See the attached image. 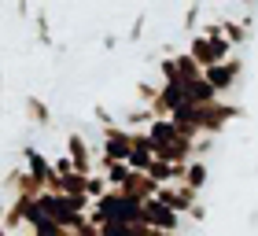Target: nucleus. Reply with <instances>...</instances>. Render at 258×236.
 <instances>
[{
  "instance_id": "a211bd4d",
  "label": "nucleus",
  "mask_w": 258,
  "mask_h": 236,
  "mask_svg": "<svg viewBox=\"0 0 258 236\" xmlns=\"http://www.w3.org/2000/svg\"><path fill=\"white\" fill-rule=\"evenodd\" d=\"M37 37H41L44 44H52V30H48V11H44V8H37Z\"/></svg>"
},
{
  "instance_id": "0eeeda50",
  "label": "nucleus",
  "mask_w": 258,
  "mask_h": 236,
  "mask_svg": "<svg viewBox=\"0 0 258 236\" xmlns=\"http://www.w3.org/2000/svg\"><path fill=\"white\" fill-rule=\"evenodd\" d=\"M22 166H26L37 181H48V177H55V166H52V159L44 155V151H37L33 144L22 148Z\"/></svg>"
},
{
  "instance_id": "f257e3e1",
  "label": "nucleus",
  "mask_w": 258,
  "mask_h": 236,
  "mask_svg": "<svg viewBox=\"0 0 258 236\" xmlns=\"http://www.w3.org/2000/svg\"><path fill=\"white\" fill-rule=\"evenodd\" d=\"M240 114V107L236 103H225V100H218V103H210V107H196V122H199V129H203V137H210L214 140L221 129H225L232 118Z\"/></svg>"
},
{
  "instance_id": "5701e85b",
  "label": "nucleus",
  "mask_w": 258,
  "mask_h": 236,
  "mask_svg": "<svg viewBox=\"0 0 258 236\" xmlns=\"http://www.w3.org/2000/svg\"><path fill=\"white\" fill-rule=\"evenodd\" d=\"M0 85H4V70H0Z\"/></svg>"
},
{
  "instance_id": "4468645a",
  "label": "nucleus",
  "mask_w": 258,
  "mask_h": 236,
  "mask_svg": "<svg viewBox=\"0 0 258 236\" xmlns=\"http://www.w3.org/2000/svg\"><path fill=\"white\" fill-rule=\"evenodd\" d=\"M111 192V185H107V177H103V173H92L89 177V188H85V196L92 199V203H96V199H103V196H107Z\"/></svg>"
},
{
  "instance_id": "9b49d317",
  "label": "nucleus",
  "mask_w": 258,
  "mask_h": 236,
  "mask_svg": "<svg viewBox=\"0 0 258 236\" xmlns=\"http://www.w3.org/2000/svg\"><path fill=\"white\" fill-rule=\"evenodd\" d=\"M173 59H177V70H181V81H184V85H192V81H203V74H207V70L199 67L188 52H177Z\"/></svg>"
},
{
  "instance_id": "423d86ee",
  "label": "nucleus",
  "mask_w": 258,
  "mask_h": 236,
  "mask_svg": "<svg viewBox=\"0 0 258 236\" xmlns=\"http://www.w3.org/2000/svg\"><path fill=\"white\" fill-rule=\"evenodd\" d=\"M67 155L74 159L78 173H85V177L96 173V170H92V144H89L81 133H67Z\"/></svg>"
},
{
  "instance_id": "ddd939ff",
  "label": "nucleus",
  "mask_w": 258,
  "mask_h": 236,
  "mask_svg": "<svg viewBox=\"0 0 258 236\" xmlns=\"http://www.w3.org/2000/svg\"><path fill=\"white\" fill-rule=\"evenodd\" d=\"M159 74H162V85H184L181 81V70H177V59H159Z\"/></svg>"
},
{
  "instance_id": "4be33fe9",
  "label": "nucleus",
  "mask_w": 258,
  "mask_h": 236,
  "mask_svg": "<svg viewBox=\"0 0 258 236\" xmlns=\"http://www.w3.org/2000/svg\"><path fill=\"white\" fill-rule=\"evenodd\" d=\"M188 218H192V221H207V207H203V203H196V207L188 210Z\"/></svg>"
},
{
  "instance_id": "f03ea898",
  "label": "nucleus",
  "mask_w": 258,
  "mask_h": 236,
  "mask_svg": "<svg viewBox=\"0 0 258 236\" xmlns=\"http://www.w3.org/2000/svg\"><path fill=\"white\" fill-rule=\"evenodd\" d=\"M133 155V133L125 126H114V129H103V140H100V162H129Z\"/></svg>"
},
{
  "instance_id": "1a4fd4ad",
  "label": "nucleus",
  "mask_w": 258,
  "mask_h": 236,
  "mask_svg": "<svg viewBox=\"0 0 258 236\" xmlns=\"http://www.w3.org/2000/svg\"><path fill=\"white\" fill-rule=\"evenodd\" d=\"M22 111H26V122H33V126H52V107L41 96H26Z\"/></svg>"
},
{
  "instance_id": "aec40b11",
  "label": "nucleus",
  "mask_w": 258,
  "mask_h": 236,
  "mask_svg": "<svg viewBox=\"0 0 258 236\" xmlns=\"http://www.w3.org/2000/svg\"><path fill=\"white\" fill-rule=\"evenodd\" d=\"M92 114H96V122H100L103 129H114V114H111L107 107H96V111H92Z\"/></svg>"
},
{
  "instance_id": "f3484780",
  "label": "nucleus",
  "mask_w": 258,
  "mask_h": 236,
  "mask_svg": "<svg viewBox=\"0 0 258 236\" xmlns=\"http://www.w3.org/2000/svg\"><path fill=\"white\" fill-rule=\"evenodd\" d=\"M52 166H55V173H59V177H70V173H78V166H74V159H70L67 151H63L59 159H52Z\"/></svg>"
},
{
  "instance_id": "39448f33",
  "label": "nucleus",
  "mask_w": 258,
  "mask_h": 236,
  "mask_svg": "<svg viewBox=\"0 0 258 236\" xmlns=\"http://www.w3.org/2000/svg\"><path fill=\"white\" fill-rule=\"evenodd\" d=\"M240 74H243V63H240V59H229V63H218V67H210L203 78H207L210 85L218 89V96H221V92H229V89L240 81Z\"/></svg>"
},
{
  "instance_id": "dca6fc26",
  "label": "nucleus",
  "mask_w": 258,
  "mask_h": 236,
  "mask_svg": "<svg viewBox=\"0 0 258 236\" xmlns=\"http://www.w3.org/2000/svg\"><path fill=\"white\" fill-rule=\"evenodd\" d=\"M221 30H225V41H229V44H243V41L251 37L243 22H221Z\"/></svg>"
},
{
  "instance_id": "9d476101",
  "label": "nucleus",
  "mask_w": 258,
  "mask_h": 236,
  "mask_svg": "<svg viewBox=\"0 0 258 236\" xmlns=\"http://www.w3.org/2000/svg\"><path fill=\"white\" fill-rule=\"evenodd\" d=\"M103 166V177H107V185H111V192H122L125 181H129V162H100Z\"/></svg>"
},
{
  "instance_id": "2eb2a0df",
  "label": "nucleus",
  "mask_w": 258,
  "mask_h": 236,
  "mask_svg": "<svg viewBox=\"0 0 258 236\" xmlns=\"http://www.w3.org/2000/svg\"><path fill=\"white\" fill-rule=\"evenodd\" d=\"M85 188H89V177H85V173L63 177V196H85Z\"/></svg>"
},
{
  "instance_id": "f8f14e48",
  "label": "nucleus",
  "mask_w": 258,
  "mask_h": 236,
  "mask_svg": "<svg viewBox=\"0 0 258 236\" xmlns=\"http://www.w3.org/2000/svg\"><path fill=\"white\" fill-rule=\"evenodd\" d=\"M207 177H210L207 162H203V159H196V162H188V170H184V185H188V188H196V192H199V188L207 185Z\"/></svg>"
},
{
  "instance_id": "7ed1b4c3",
  "label": "nucleus",
  "mask_w": 258,
  "mask_h": 236,
  "mask_svg": "<svg viewBox=\"0 0 258 236\" xmlns=\"http://www.w3.org/2000/svg\"><path fill=\"white\" fill-rule=\"evenodd\" d=\"M181 214L173 207H166L162 199H151V203H144V225L148 229H159V232H181Z\"/></svg>"
},
{
  "instance_id": "412c9836",
  "label": "nucleus",
  "mask_w": 258,
  "mask_h": 236,
  "mask_svg": "<svg viewBox=\"0 0 258 236\" xmlns=\"http://www.w3.org/2000/svg\"><path fill=\"white\" fill-rule=\"evenodd\" d=\"M144 22H148V15H137V19H133V30H129V41H140V37H144Z\"/></svg>"
},
{
  "instance_id": "6ab92c4d",
  "label": "nucleus",
  "mask_w": 258,
  "mask_h": 236,
  "mask_svg": "<svg viewBox=\"0 0 258 236\" xmlns=\"http://www.w3.org/2000/svg\"><path fill=\"white\" fill-rule=\"evenodd\" d=\"M199 15H203V4H192L188 11H184V26H188V30H196V22H199Z\"/></svg>"
},
{
  "instance_id": "20e7f679",
  "label": "nucleus",
  "mask_w": 258,
  "mask_h": 236,
  "mask_svg": "<svg viewBox=\"0 0 258 236\" xmlns=\"http://www.w3.org/2000/svg\"><path fill=\"white\" fill-rule=\"evenodd\" d=\"M159 199H162L166 207H173L181 218H188V210L199 203V192H196V188H188V185H162V188H159Z\"/></svg>"
},
{
  "instance_id": "6e6552de",
  "label": "nucleus",
  "mask_w": 258,
  "mask_h": 236,
  "mask_svg": "<svg viewBox=\"0 0 258 236\" xmlns=\"http://www.w3.org/2000/svg\"><path fill=\"white\" fill-rule=\"evenodd\" d=\"M184 100H188V107H210V103H218V89L210 85V81H192V85H184Z\"/></svg>"
}]
</instances>
